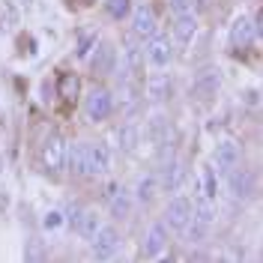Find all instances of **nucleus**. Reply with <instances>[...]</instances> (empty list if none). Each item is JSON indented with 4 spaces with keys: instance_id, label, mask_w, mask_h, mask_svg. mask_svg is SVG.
Wrapping results in <instances>:
<instances>
[{
    "instance_id": "17",
    "label": "nucleus",
    "mask_w": 263,
    "mask_h": 263,
    "mask_svg": "<svg viewBox=\"0 0 263 263\" xmlns=\"http://www.w3.org/2000/svg\"><path fill=\"white\" fill-rule=\"evenodd\" d=\"M213 162L218 164L221 174H228L230 167H236V164L242 162V149H239L236 141H218L213 149Z\"/></svg>"
},
{
    "instance_id": "28",
    "label": "nucleus",
    "mask_w": 263,
    "mask_h": 263,
    "mask_svg": "<svg viewBox=\"0 0 263 263\" xmlns=\"http://www.w3.org/2000/svg\"><path fill=\"white\" fill-rule=\"evenodd\" d=\"M105 12L114 18V21H123L132 12V0H105Z\"/></svg>"
},
{
    "instance_id": "14",
    "label": "nucleus",
    "mask_w": 263,
    "mask_h": 263,
    "mask_svg": "<svg viewBox=\"0 0 263 263\" xmlns=\"http://www.w3.org/2000/svg\"><path fill=\"white\" fill-rule=\"evenodd\" d=\"M141 138L147 141V144H164V141H171L174 138V120L167 114H153L147 117V126L141 129Z\"/></svg>"
},
{
    "instance_id": "11",
    "label": "nucleus",
    "mask_w": 263,
    "mask_h": 263,
    "mask_svg": "<svg viewBox=\"0 0 263 263\" xmlns=\"http://www.w3.org/2000/svg\"><path fill=\"white\" fill-rule=\"evenodd\" d=\"M174 42L167 39V36H162V33H156V36H149L147 45H144V57H147V63L153 66V69H164V66L174 63Z\"/></svg>"
},
{
    "instance_id": "32",
    "label": "nucleus",
    "mask_w": 263,
    "mask_h": 263,
    "mask_svg": "<svg viewBox=\"0 0 263 263\" xmlns=\"http://www.w3.org/2000/svg\"><path fill=\"white\" fill-rule=\"evenodd\" d=\"M171 12H180V9H192V0H167Z\"/></svg>"
},
{
    "instance_id": "24",
    "label": "nucleus",
    "mask_w": 263,
    "mask_h": 263,
    "mask_svg": "<svg viewBox=\"0 0 263 263\" xmlns=\"http://www.w3.org/2000/svg\"><path fill=\"white\" fill-rule=\"evenodd\" d=\"M200 189H203V197L215 203V197H218V177H215L213 164H206V167L200 171Z\"/></svg>"
},
{
    "instance_id": "26",
    "label": "nucleus",
    "mask_w": 263,
    "mask_h": 263,
    "mask_svg": "<svg viewBox=\"0 0 263 263\" xmlns=\"http://www.w3.org/2000/svg\"><path fill=\"white\" fill-rule=\"evenodd\" d=\"M24 260H48V248L39 236H30L24 242Z\"/></svg>"
},
{
    "instance_id": "29",
    "label": "nucleus",
    "mask_w": 263,
    "mask_h": 263,
    "mask_svg": "<svg viewBox=\"0 0 263 263\" xmlns=\"http://www.w3.org/2000/svg\"><path fill=\"white\" fill-rule=\"evenodd\" d=\"M42 230L45 233H57V230H63V224H66V215L60 213V210H48V213L42 215Z\"/></svg>"
},
{
    "instance_id": "4",
    "label": "nucleus",
    "mask_w": 263,
    "mask_h": 263,
    "mask_svg": "<svg viewBox=\"0 0 263 263\" xmlns=\"http://www.w3.org/2000/svg\"><path fill=\"white\" fill-rule=\"evenodd\" d=\"M117 63H120V51L111 39H96V45L93 51L87 54V66H90V72L96 75V78H108V75H114Z\"/></svg>"
},
{
    "instance_id": "1",
    "label": "nucleus",
    "mask_w": 263,
    "mask_h": 263,
    "mask_svg": "<svg viewBox=\"0 0 263 263\" xmlns=\"http://www.w3.org/2000/svg\"><path fill=\"white\" fill-rule=\"evenodd\" d=\"M147 78V57H144V45L138 36H126L123 39V75L120 81H132V84H144Z\"/></svg>"
},
{
    "instance_id": "7",
    "label": "nucleus",
    "mask_w": 263,
    "mask_h": 263,
    "mask_svg": "<svg viewBox=\"0 0 263 263\" xmlns=\"http://www.w3.org/2000/svg\"><path fill=\"white\" fill-rule=\"evenodd\" d=\"M224 177H228L230 195L236 197V200H254L257 197V177H254V171L242 167V162L236 164V167H230Z\"/></svg>"
},
{
    "instance_id": "19",
    "label": "nucleus",
    "mask_w": 263,
    "mask_h": 263,
    "mask_svg": "<svg viewBox=\"0 0 263 263\" xmlns=\"http://www.w3.org/2000/svg\"><path fill=\"white\" fill-rule=\"evenodd\" d=\"M132 206H135V197H132V192H126L123 185L108 197V213H111L114 221H126L132 215Z\"/></svg>"
},
{
    "instance_id": "18",
    "label": "nucleus",
    "mask_w": 263,
    "mask_h": 263,
    "mask_svg": "<svg viewBox=\"0 0 263 263\" xmlns=\"http://www.w3.org/2000/svg\"><path fill=\"white\" fill-rule=\"evenodd\" d=\"M57 99L66 102V105H75L81 99V75L78 72H60L57 75Z\"/></svg>"
},
{
    "instance_id": "23",
    "label": "nucleus",
    "mask_w": 263,
    "mask_h": 263,
    "mask_svg": "<svg viewBox=\"0 0 263 263\" xmlns=\"http://www.w3.org/2000/svg\"><path fill=\"white\" fill-rule=\"evenodd\" d=\"M141 126L138 123H123L120 129H117V147L123 149V153H135V149L141 147Z\"/></svg>"
},
{
    "instance_id": "15",
    "label": "nucleus",
    "mask_w": 263,
    "mask_h": 263,
    "mask_svg": "<svg viewBox=\"0 0 263 263\" xmlns=\"http://www.w3.org/2000/svg\"><path fill=\"white\" fill-rule=\"evenodd\" d=\"M141 90H144L147 102H156V105H162V102H167V99L174 96V78H171V75H164V72H156V75L144 78Z\"/></svg>"
},
{
    "instance_id": "27",
    "label": "nucleus",
    "mask_w": 263,
    "mask_h": 263,
    "mask_svg": "<svg viewBox=\"0 0 263 263\" xmlns=\"http://www.w3.org/2000/svg\"><path fill=\"white\" fill-rule=\"evenodd\" d=\"M18 21H21V15H18L15 3L12 0H0V27H18Z\"/></svg>"
},
{
    "instance_id": "10",
    "label": "nucleus",
    "mask_w": 263,
    "mask_h": 263,
    "mask_svg": "<svg viewBox=\"0 0 263 263\" xmlns=\"http://www.w3.org/2000/svg\"><path fill=\"white\" fill-rule=\"evenodd\" d=\"M90 242H93V257L108 260V257H114L117 251H120V246H123V233L117 230V224H102Z\"/></svg>"
},
{
    "instance_id": "3",
    "label": "nucleus",
    "mask_w": 263,
    "mask_h": 263,
    "mask_svg": "<svg viewBox=\"0 0 263 263\" xmlns=\"http://www.w3.org/2000/svg\"><path fill=\"white\" fill-rule=\"evenodd\" d=\"M218 90H221V69L218 66L206 63L200 69H195V75H192V99H197L200 105H213Z\"/></svg>"
},
{
    "instance_id": "25",
    "label": "nucleus",
    "mask_w": 263,
    "mask_h": 263,
    "mask_svg": "<svg viewBox=\"0 0 263 263\" xmlns=\"http://www.w3.org/2000/svg\"><path fill=\"white\" fill-rule=\"evenodd\" d=\"M96 39H99L96 30H81L78 33V36H75V57H78V60H87V54L93 51Z\"/></svg>"
},
{
    "instance_id": "20",
    "label": "nucleus",
    "mask_w": 263,
    "mask_h": 263,
    "mask_svg": "<svg viewBox=\"0 0 263 263\" xmlns=\"http://www.w3.org/2000/svg\"><path fill=\"white\" fill-rule=\"evenodd\" d=\"M66 167L72 177L87 180V144H66Z\"/></svg>"
},
{
    "instance_id": "31",
    "label": "nucleus",
    "mask_w": 263,
    "mask_h": 263,
    "mask_svg": "<svg viewBox=\"0 0 263 263\" xmlns=\"http://www.w3.org/2000/svg\"><path fill=\"white\" fill-rule=\"evenodd\" d=\"M213 3L215 0H192V9H195L197 15H206V12L213 9Z\"/></svg>"
},
{
    "instance_id": "12",
    "label": "nucleus",
    "mask_w": 263,
    "mask_h": 263,
    "mask_svg": "<svg viewBox=\"0 0 263 263\" xmlns=\"http://www.w3.org/2000/svg\"><path fill=\"white\" fill-rule=\"evenodd\" d=\"M197 30H200V15L195 9H180V12L171 15V33L180 45H189L197 36Z\"/></svg>"
},
{
    "instance_id": "8",
    "label": "nucleus",
    "mask_w": 263,
    "mask_h": 263,
    "mask_svg": "<svg viewBox=\"0 0 263 263\" xmlns=\"http://www.w3.org/2000/svg\"><path fill=\"white\" fill-rule=\"evenodd\" d=\"M129 24H132V36H138L141 42H147L149 36L159 33V18H156V12H153L149 3H138V6H132Z\"/></svg>"
},
{
    "instance_id": "22",
    "label": "nucleus",
    "mask_w": 263,
    "mask_h": 263,
    "mask_svg": "<svg viewBox=\"0 0 263 263\" xmlns=\"http://www.w3.org/2000/svg\"><path fill=\"white\" fill-rule=\"evenodd\" d=\"M159 195H162V189H159V177H156V171H153V174H144V177L138 180V185H135V192H132L135 203H153Z\"/></svg>"
},
{
    "instance_id": "30",
    "label": "nucleus",
    "mask_w": 263,
    "mask_h": 263,
    "mask_svg": "<svg viewBox=\"0 0 263 263\" xmlns=\"http://www.w3.org/2000/svg\"><path fill=\"white\" fill-rule=\"evenodd\" d=\"M242 105H246V108H257V105H260V90H257V87H248L246 93H242Z\"/></svg>"
},
{
    "instance_id": "13",
    "label": "nucleus",
    "mask_w": 263,
    "mask_h": 263,
    "mask_svg": "<svg viewBox=\"0 0 263 263\" xmlns=\"http://www.w3.org/2000/svg\"><path fill=\"white\" fill-rule=\"evenodd\" d=\"M189 218H192V197L189 195H177L167 200V206H164V224L167 230H174V233H180L185 224H189Z\"/></svg>"
},
{
    "instance_id": "6",
    "label": "nucleus",
    "mask_w": 263,
    "mask_h": 263,
    "mask_svg": "<svg viewBox=\"0 0 263 263\" xmlns=\"http://www.w3.org/2000/svg\"><path fill=\"white\" fill-rule=\"evenodd\" d=\"M39 162H42V171L45 174H60L66 167V138L51 132L45 138V144L39 149Z\"/></svg>"
},
{
    "instance_id": "21",
    "label": "nucleus",
    "mask_w": 263,
    "mask_h": 263,
    "mask_svg": "<svg viewBox=\"0 0 263 263\" xmlns=\"http://www.w3.org/2000/svg\"><path fill=\"white\" fill-rule=\"evenodd\" d=\"M99 228H102V215H99L96 210H81L78 218H75V224H72V230H75L81 239H87V242L96 236Z\"/></svg>"
},
{
    "instance_id": "2",
    "label": "nucleus",
    "mask_w": 263,
    "mask_h": 263,
    "mask_svg": "<svg viewBox=\"0 0 263 263\" xmlns=\"http://www.w3.org/2000/svg\"><path fill=\"white\" fill-rule=\"evenodd\" d=\"M260 12H254V15H236L230 21V30H228V42L233 51H248L257 39H260Z\"/></svg>"
},
{
    "instance_id": "16",
    "label": "nucleus",
    "mask_w": 263,
    "mask_h": 263,
    "mask_svg": "<svg viewBox=\"0 0 263 263\" xmlns=\"http://www.w3.org/2000/svg\"><path fill=\"white\" fill-rule=\"evenodd\" d=\"M111 174V149L102 141L87 144V180L90 177H108Z\"/></svg>"
},
{
    "instance_id": "33",
    "label": "nucleus",
    "mask_w": 263,
    "mask_h": 263,
    "mask_svg": "<svg viewBox=\"0 0 263 263\" xmlns=\"http://www.w3.org/2000/svg\"><path fill=\"white\" fill-rule=\"evenodd\" d=\"M21 6H24V9H30V6H33V0H21Z\"/></svg>"
},
{
    "instance_id": "9",
    "label": "nucleus",
    "mask_w": 263,
    "mask_h": 263,
    "mask_svg": "<svg viewBox=\"0 0 263 263\" xmlns=\"http://www.w3.org/2000/svg\"><path fill=\"white\" fill-rule=\"evenodd\" d=\"M167 246H171V230H167V224H164L162 218H156V221L147 228V233H144V248H141V257L156 260V257H162V251Z\"/></svg>"
},
{
    "instance_id": "5",
    "label": "nucleus",
    "mask_w": 263,
    "mask_h": 263,
    "mask_svg": "<svg viewBox=\"0 0 263 263\" xmlns=\"http://www.w3.org/2000/svg\"><path fill=\"white\" fill-rule=\"evenodd\" d=\"M114 90H108V87H93L84 99V117L90 123H105L114 117Z\"/></svg>"
}]
</instances>
